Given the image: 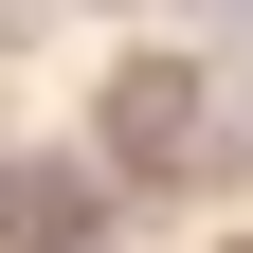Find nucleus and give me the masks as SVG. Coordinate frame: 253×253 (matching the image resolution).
Segmentation results:
<instances>
[{"mask_svg": "<svg viewBox=\"0 0 253 253\" xmlns=\"http://www.w3.org/2000/svg\"><path fill=\"white\" fill-rule=\"evenodd\" d=\"M109 163H126V181H199V163H217L199 54H126V73H109Z\"/></svg>", "mask_w": 253, "mask_h": 253, "instance_id": "1", "label": "nucleus"}]
</instances>
